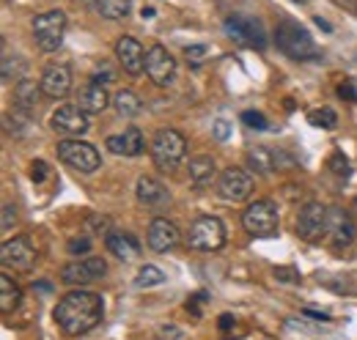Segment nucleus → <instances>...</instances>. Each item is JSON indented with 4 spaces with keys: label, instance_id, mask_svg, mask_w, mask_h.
Returning <instances> with one entry per match:
<instances>
[{
    "label": "nucleus",
    "instance_id": "de8ad7c7",
    "mask_svg": "<svg viewBox=\"0 0 357 340\" xmlns=\"http://www.w3.org/2000/svg\"><path fill=\"white\" fill-rule=\"evenodd\" d=\"M294 3H300V6H305V3H311V0H294Z\"/></svg>",
    "mask_w": 357,
    "mask_h": 340
},
{
    "label": "nucleus",
    "instance_id": "1a4fd4ad",
    "mask_svg": "<svg viewBox=\"0 0 357 340\" xmlns=\"http://www.w3.org/2000/svg\"><path fill=\"white\" fill-rule=\"evenodd\" d=\"M327 219H330V209L321 206V203H305L300 214H297V233L311 242L319 245L324 236H327Z\"/></svg>",
    "mask_w": 357,
    "mask_h": 340
},
{
    "label": "nucleus",
    "instance_id": "f257e3e1",
    "mask_svg": "<svg viewBox=\"0 0 357 340\" xmlns=\"http://www.w3.org/2000/svg\"><path fill=\"white\" fill-rule=\"evenodd\" d=\"M105 316V302L93 291H72L58 302L55 321L66 335H86Z\"/></svg>",
    "mask_w": 357,
    "mask_h": 340
},
{
    "label": "nucleus",
    "instance_id": "ddd939ff",
    "mask_svg": "<svg viewBox=\"0 0 357 340\" xmlns=\"http://www.w3.org/2000/svg\"><path fill=\"white\" fill-rule=\"evenodd\" d=\"M107 275V263L105 258H89V261H75V263H66L61 269V280L66 286H89L93 280L105 277Z\"/></svg>",
    "mask_w": 357,
    "mask_h": 340
},
{
    "label": "nucleus",
    "instance_id": "393cba45",
    "mask_svg": "<svg viewBox=\"0 0 357 340\" xmlns=\"http://www.w3.org/2000/svg\"><path fill=\"white\" fill-rule=\"evenodd\" d=\"M20 302H22V288H20V283H14L8 275H3V277H0V310H3V313H11V310L20 307Z\"/></svg>",
    "mask_w": 357,
    "mask_h": 340
},
{
    "label": "nucleus",
    "instance_id": "9b49d317",
    "mask_svg": "<svg viewBox=\"0 0 357 340\" xmlns=\"http://www.w3.org/2000/svg\"><path fill=\"white\" fill-rule=\"evenodd\" d=\"M146 75L160 85V88H168L176 77V61L174 55L162 47V44H151L146 49Z\"/></svg>",
    "mask_w": 357,
    "mask_h": 340
},
{
    "label": "nucleus",
    "instance_id": "6ab92c4d",
    "mask_svg": "<svg viewBox=\"0 0 357 340\" xmlns=\"http://www.w3.org/2000/svg\"><path fill=\"white\" fill-rule=\"evenodd\" d=\"M135 192H137V201L143 206H165L171 201V192L154 176H140L137 184H135Z\"/></svg>",
    "mask_w": 357,
    "mask_h": 340
},
{
    "label": "nucleus",
    "instance_id": "f8f14e48",
    "mask_svg": "<svg viewBox=\"0 0 357 340\" xmlns=\"http://www.w3.org/2000/svg\"><path fill=\"white\" fill-rule=\"evenodd\" d=\"M0 261L6 269H14V272H28L36 261V247L31 245L28 236H14V239H6L3 247H0Z\"/></svg>",
    "mask_w": 357,
    "mask_h": 340
},
{
    "label": "nucleus",
    "instance_id": "f3484780",
    "mask_svg": "<svg viewBox=\"0 0 357 340\" xmlns=\"http://www.w3.org/2000/svg\"><path fill=\"white\" fill-rule=\"evenodd\" d=\"M116 58H119V63L124 66V72L132 75V77H137V75L146 69V52H143L140 42L132 39V36H121V39L116 42Z\"/></svg>",
    "mask_w": 357,
    "mask_h": 340
},
{
    "label": "nucleus",
    "instance_id": "473e14b6",
    "mask_svg": "<svg viewBox=\"0 0 357 340\" xmlns=\"http://www.w3.org/2000/svg\"><path fill=\"white\" fill-rule=\"evenodd\" d=\"M206 55H209V47L206 44H190V47H184V58L190 61V66H198Z\"/></svg>",
    "mask_w": 357,
    "mask_h": 340
},
{
    "label": "nucleus",
    "instance_id": "79ce46f5",
    "mask_svg": "<svg viewBox=\"0 0 357 340\" xmlns=\"http://www.w3.org/2000/svg\"><path fill=\"white\" fill-rule=\"evenodd\" d=\"M338 96L341 99H347V102H357V91L352 83H341L338 85Z\"/></svg>",
    "mask_w": 357,
    "mask_h": 340
},
{
    "label": "nucleus",
    "instance_id": "bb28decb",
    "mask_svg": "<svg viewBox=\"0 0 357 340\" xmlns=\"http://www.w3.org/2000/svg\"><path fill=\"white\" fill-rule=\"evenodd\" d=\"M130 0H96V11L105 20H124L130 14Z\"/></svg>",
    "mask_w": 357,
    "mask_h": 340
},
{
    "label": "nucleus",
    "instance_id": "4468645a",
    "mask_svg": "<svg viewBox=\"0 0 357 340\" xmlns=\"http://www.w3.org/2000/svg\"><path fill=\"white\" fill-rule=\"evenodd\" d=\"M50 124L55 132H63V134H83L89 132V113L80 105H61L52 113Z\"/></svg>",
    "mask_w": 357,
    "mask_h": 340
},
{
    "label": "nucleus",
    "instance_id": "58836bf2",
    "mask_svg": "<svg viewBox=\"0 0 357 340\" xmlns=\"http://www.w3.org/2000/svg\"><path fill=\"white\" fill-rule=\"evenodd\" d=\"M206 302V294H195V297H190L187 299V313H192L195 318L201 316V304Z\"/></svg>",
    "mask_w": 357,
    "mask_h": 340
},
{
    "label": "nucleus",
    "instance_id": "f704fd0d",
    "mask_svg": "<svg viewBox=\"0 0 357 340\" xmlns=\"http://www.w3.org/2000/svg\"><path fill=\"white\" fill-rule=\"evenodd\" d=\"M242 121H245V127H250V129H267L269 127V121L259 113V110H245V113H242Z\"/></svg>",
    "mask_w": 357,
    "mask_h": 340
},
{
    "label": "nucleus",
    "instance_id": "ea45409f",
    "mask_svg": "<svg viewBox=\"0 0 357 340\" xmlns=\"http://www.w3.org/2000/svg\"><path fill=\"white\" fill-rule=\"evenodd\" d=\"M89 250H91L89 239H72V242H69V253L72 255H86Z\"/></svg>",
    "mask_w": 357,
    "mask_h": 340
},
{
    "label": "nucleus",
    "instance_id": "7c9ffc66",
    "mask_svg": "<svg viewBox=\"0 0 357 340\" xmlns=\"http://www.w3.org/2000/svg\"><path fill=\"white\" fill-rule=\"evenodd\" d=\"M308 121H311L313 127L333 129L338 124V116H335V110H330V107H316V110L308 113Z\"/></svg>",
    "mask_w": 357,
    "mask_h": 340
},
{
    "label": "nucleus",
    "instance_id": "c756f323",
    "mask_svg": "<svg viewBox=\"0 0 357 340\" xmlns=\"http://www.w3.org/2000/svg\"><path fill=\"white\" fill-rule=\"evenodd\" d=\"M22 72H25V58H20V55H3V80L6 83H11V80H20L22 77Z\"/></svg>",
    "mask_w": 357,
    "mask_h": 340
},
{
    "label": "nucleus",
    "instance_id": "b1692460",
    "mask_svg": "<svg viewBox=\"0 0 357 340\" xmlns=\"http://www.w3.org/2000/svg\"><path fill=\"white\" fill-rule=\"evenodd\" d=\"M39 93H42V85L31 83V80H20L14 88V107L22 113H33L39 105Z\"/></svg>",
    "mask_w": 357,
    "mask_h": 340
},
{
    "label": "nucleus",
    "instance_id": "4be33fe9",
    "mask_svg": "<svg viewBox=\"0 0 357 340\" xmlns=\"http://www.w3.org/2000/svg\"><path fill=\"white\" fill-rule=\"evenodd\" d=\"M107 102H110V96H107V88L102 83H91L83 88V93H80V107L89 113V116H99L105 107H107Z\"/></svg>",
    "mask_w": 357,
    "mask_h": 340
},
{
    "label": "nucleus",
    "instance_id": "9d476101",
    "mask_svg": "<svg viewBox=\"0 0 357 340\" xmlns=\"http://www.w3.org/2000/svg\"><path fill=\"white\" fill-rule=\"evenodd\" d=\"M253 192V176L242 168H225L218 178V195L228 203H242Z\"/></svg>",
    "mask_w": 357,
    "mask_h": 340
},
{
    "label": "nucleus",
    "instance_id": "a211bd4d",
    "mask_svg": "<svg viewBox=\"0 0 357 340\" xmlns=\"http://www.w3.org/2000/svg\"><path fill=\"white\" fill-rule=\"evenodd\" d=\"M42 93L50 99H66L69 91H72V72L69 66L63 63H55V66H47V72L42 75Z\"/></svg>",
    "mask_w": 357,
    "mask_h": 340
},
{
    "label": "nucleus",
    "instance_id": "0eeeda50",
    "mask_svg": "<svg viewBox=\"0 0 357 340\" xmlns=\"http://www.w3.org/2000/svg\"><path fill=\"white\" fill-rule=\"evenodd\" d=\"M225 33L242 47H253V49H264L267 47V31L261 25V20L256 17H242V14H234L225 20Z\"/></svg>",
    "mask_w": 357,
    "mask_h": 340
},
{
    "label": "nucleus",
    "instance_id": "cd10ccee",
    "mask_svg": "<svg viewBox=\"0 0 357 340\" xmlns=\"http://www.w3.org/2000/svg\"><path fill=\"white\" fill-rule=\"evenodd\" d=\"M162 280H165V275H162L157 266H151V263L140 266L137 275H135V286H137V288H151V286H160Z\"/></svg>",
    "mask_w": 357,
    "mask_h": 340
},
{
    "label": "nucleus",
    "instance_id": "a878e982",
    "mask_svg": "<svg viewBox=\"0 0 357 340\" xmlns=\"http://www.w3.org/2000/svg\"><path fill=\"white\" fill-rule=\"evenodd\" d=\"M113 107H116V113H119L121 118H135V116L143 110V102H140L137 93L127 91V88H121V91L113 96Z\"/></svg>",
    "mask_w": 357,
    "mask_h": 340
},
{
    "label": "nucleus",
    "instance_id": "423d86ee",
    "mask_svg": "<svg viewBox=\"0 0 357 340\" xmlns=\"http://www.w3.org/2000/svg\"><path fill=\"white\" fill-rule=\"evenodd\" d=\"M63 31H66V14L63 11H45L33 20V39L42 52H55L63 44Z\"/></svg>",
    "mask_w": 357,
    "mask_h": 340
},
{
    "label": "nucleus",
    "instance_id": "4c0bfd02",
    "mask_svg": "<svg viewBox=\"0 0 357 340\" xmlns=\"http://www.w3.org/2000/svg\"><path fill=\"white\" fill-rule=\"evenodd\" d=\"M212 132H215V137L223 143V140H228V134H231V124L223 121V118H218V121L212 124Z\"/></svg>",
    "mask_w": 357,
    "mask_h": 340
},
{
    "label": "nucleus",
    "instance_id": "e433bc0d",
    "mask_svg": "<svg viewBox=\"0 0 357 340\" xmlns=\"http://www.w3.org/2000/svg\"><path fill=\"white\" fill-rule=\"evenodd\" d=\"M47 176H50V165H47L45 160H36V162L31 165V178H33L36 184H42Z\"/></svg>",
    "mask_w": 357,
    "mask_h": 340
},
{
    "label": "nucleus",
    "instance_id": "37998d69",
    "mask_svg": "<svg viewBox=\"0 0 357 340\" xmlns=\"http://www.w3.org/2000/svg\"><path fill=\"white\" fill-rule=\"evenodd\" d=\"M335 6H341V8L352 11V14L357 17V0H335Z\"/></svg>",
    "mask_w": 357,
    "mask_h": 340
},
{
    "label": "nucleus",
    "instance_id": "c85d7f7f",
    "mask_svg": "<svg viewBox=\"0 0 357 340\" xmlns=\"http://www.w3.org/2000/svg\"><path fill=\"white\" fill-rule=\"evenodd\" d=\"M121 134H124V146H127V154L124 157H140L146 151V140H143V134H140L137 127H130L127 132H121Z\"/></svg>",
    "mask_w": 357,
    "mask_h": 340
},
{
    "label": "nucleus",
    "instance_id": "72a5a7b5",
    "mask_svg": "<svg viewBox=\"0 0 357 340\" xmlns=\"http://www.w3.org/2000/svg\"><path fill=\"white\" fill-rule=\"evenodd\" d=\"M272 275H275L278 283H286V286H297L300 283V272L294 266H278Z\"/></svg>",
    "mask_w": 357,
    "mask_h": 340
},
{
    "label": "nucleus",
    "instance_id": "2eb2a0df",
    "mask_svg": "<svg viewBox=\"0 0 357 340\" xmlns=\"http://www.w3.org/2000/svg\"><path fill=\"white\" fill-rule=\"evenodd\" d=\"M178 239H181V233H178V228L171 222V219H154L151 225H149V236H146V245L154 250V253H168V250H174L178 245Z\"/></svg>",
    "mask_w": 357,
    "mask_h": 340
},
{
    "label": "nucleus",
    "instance_id": "39448f33",
    "mask_svg": "<svg viewBox=\"0 0 357 340\" xmlns=\"http://www.w3.org/2000/svg\"><path fill=\"white\" fill-rule=\"evenodd\" d=\"M58 157H61L63 165H69L77 173H93L102 165L99 151L86 140H61L58 143Z\"/></svg>",
    "mask_w": 357,
    "mask_h": 340
},
{
    "label": "nucleus",
    "instance_id": "aec40b11",
    "mask_svg": "<svg viewBox=\"0 0 357 340\" xmlns=\"http://www.w3.org/2000/svg\"><path fill=\"white\" fill-rule=\"evenodd\" d=\"M248 165L259 176H269L272 170H278V165H280V151H272L267 146H256V148L248 151Z\"/></svg>",
    "mask_w": 357,
    "mask_h": 340
},
{
    "label": "nucleus",
    "instance_id": "c9c22d12",
    "mask_svg": "<svg viewBox=\"0 0 357 340\" xmlns=\"http://www.w3.org/2000/svg\"><path fill=\"white\" fill-rule=\"evenodd\" d=\"M105 146H107V151H110V154H119V157H124V154H127L124 134H110V137L105 140Z\"/></svg>",
    "mask_w": 357,
    "mask_h": 340
},
{
    "label": "nucleus",
    "instance_id": "49530a36",
    "mask_svg": "<svg viewBox=\"0 0 357 340\" xmlns=\"http://www.w3.org/2000/svg\"><path fill=\"white\" fill-rule=\"evenodd\" d=\"M231 324H234V318H231V316H220V330H228Z\"/></svg>",
    "mask_w": 357,
    "mask_h": 340
},
{
    "label": "nucleus",
    "instance_id": "2f4dec72",
    "mask_svg": "<svg viewBox=\"0 0 357 340\" xmlns=\"http://www.w3.org/2000/svg\"><path fill=\"white\" fill-rule=\"evenodd\" d=\"M330 170H333L335 176H341V178H349V176H352V165H349V160H347L341 151H335V154L330 157Z\"/></svg>",
    "mask_w": 357,
    "mask_h": 340
},
{
    "label": "nucleus",
    "instance_id": "f03ea898",
    "mask_svg": "<svg viewBox=\"0 0 357 340\" xmlns=\"http://www.w3.org/2000/svg\"><path fill=\"white\" fill-rule=\"evenodd\" d=\"M187 157V140L178 134L176 129H160L151 140V160L157 170L174 173Z\"/></svg>",
    "mask_w": 357,
    "mask_h": 340
},
{
    "label": "nucleus",
    "instance_id": "6e6552de",
    "mask_svg": "<svg viewBox=\"0 0 357 340\" xmlns=\"http://www.w3.org/2000/svg\"><path fill=\"white\" fill-rule=\"evenodd\" d=\"M242 228L250 236H256V239L272 236L278 231V206H275V201H256V203H250L245 209V214H242Z\"/></svg>",
    "mask_w": 357,
    "mask_h": 340
},
{
    "label": "nucleus",
    "instance_id": "a19ab883",
    "mask_svg": "<svg viewBox=\"0 0 357 340\" xmlns=\"http://www.w3.org/2000/svg\"><path fill=\"white\" fill-rule=\"evenodd\" d=\"M17 222V209L11 203H3V231H8Z\"/></svg>",
    "mask_w": 357,
    "mask_h": 340
},
{
    "label": "nucleus",
    "instance_id": "a18cd8bd",
    "mask_svg": "<svg viewBox=\"0 0 357 340\" xmlns=\"http://www.w3.org/2000/svg\"><path fill=\"white\" fill-rule=\"evenodd\" d=\"M305 313H308V316H313V318H321V321H327V318H330L327 313H319V310H313V307H305Z\"/></svg>",
    "mask_w": 357,
    "mask_h": 340
},
{
    "label": "nucleus",
    "instance_id": "20e7f679",
    "mask_svg": "<svg viewBox=\"0 0 357 340\" xmlns=\"http://www.w3.org/2000/svg\"><path fill=\"white\" fill-rule=\"evenodd\" d=\"M187 245L198 253H218L225 245V225L218 217H198L192 225H190V233H187Z\"/></svg>",
    "mask_w": 357,
    "mask_h": 340
},
{
    "label": "nucleus",
    "instance_id": "c03bdc74",
    "mask_svg": "<svg viewBox=\"0 0 357 340\" xmlns=\"http://www.w3.org/2000/svg\"><path fill=\"white\" fill-rule=\"evenodd\" d=\"M313 22H316V25H319V28H321V31H327V33H330V31H333V25H330V22H327V20H324V17H316V20H313Z\"/></svg>",
    "mask_w": 357,
    "mask_h": 340
},
{
    "label": "nucleus",
    "instance_id": "5701e85b",
    "mask_svg": "<svg viewBox=\"0 0 357 340\" xmlns=\"http://www.w3.org/2000/svg\"><path fill=\"white\" fill-rule=\"evenodd\" d=\"M105 245H107L110 253L116 255V258H121V261H130V258L140 253V245H137V239H135L132 233H107Z\"/></svg>",
    "mask_w": 357,
    "mask_h": 340
},
{
    "label": "nucleus",
    "instance_id": "412c9836",
    "mask_svg": "<svg viewBox=\"0 0 357 340\" xmlns=\"http://www.w3.org/2000/svg\"><path fill=\"white\" fill-rule=\"evenodd\" d=\"M212 181H215V162H212V157H206V154L192 157L190 160V184L195 190H206V187H212Z\"/></svg>",
    "mask_w": 357,
    "mask_h": 340
},
{
    "label": "nucleus",
    "instance_id": "dca6fc26",
    "mask_svg": "<svg viewBox=\"0 0 357 340\" xmlns=\"http://www.w3.org/2000/svg\"><path fill=\"white\" fill-rule=\"evenodd\" d=\"M355 225L341 209H330V219H327V239L335 250H347L355 242Z\"/></svg>",
    "mask_w": 357,
    "mask_h": 340
},
{
    "label": "nucleus",
    "instance_id": "7ed1b4c3",
    "mask_svg": "<svg viewBox=\"0 0 357 340\" xmlns=\"http://www.w3.org/2000/svg\"><path fill=\"white\" fill-rule=\"evenodd\" d=\"M275 44L280 52H286L289 58L294 61H308V58H316V44H313L311 33L294 22V20H283L275 31Z\"/></svg>",
    "mask_w": 357,
    "mask_h": 340
}]
</instances>
